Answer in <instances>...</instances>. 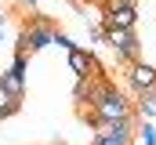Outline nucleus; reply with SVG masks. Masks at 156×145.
I'll return each instance as SVG.
<instances>
[{"mask_svg":"<svg viewBox=\"0 0 156 145\" xmlns=\"http://www.w3.org/2000/svg\"><path fill=\"white\" fill-rule=\"evenodd\" d=\"M51 44H58V47H62V51H73V47H76V44H73V40H69V36L62 33V29H55V40H51Z\"/></svg>","mask_w":156,"mask_h":145,"instance_id":"obj_12","label":"nucleus"},{"mask_svg":"<svg viewBox=\"0 0 156 145\" xmlns=\"http://www.w3.org/2000/svg\"><path fill=\"white\" fill-rule=\"evenodd\" d=\"M22 4H26V7H37V4H40V0H22Z\"/></svg>","mask_w":156,"mask_h":145,"instance_id":"obj_14","label":"nucleus"},{"mask_svg":"<svg viewBox=\"0 0 156 145\" xmlns=\"http://www.w3.org/2000/svg\"><path fill=\"white\" fill-rule=\"evenodd\" d=\"M11 72L26 80V72H29V55H18V51H15V62H11Z\"/></svg>","mask_w":156,"mask_h":145,"instance_id":"obj_10","label":"nucleus"},{"mask_svg":"<svg viewBox=\"0 0 156 145\" xmlns=\"http://www.w3.org/2000/svg\"><path fill=\"white\" fill-rule=\"evenodd\" d=\"M0 87H4L11 98H26V80H22V76H15L11 69L0 72Z\"/></svg>","mask_w":156,"mask_h":145,"instance_id":"obj_5","label":"nucleus"},{"mask_svg":"<svg viewBox=\"0 0 156 145\" xmlns=\"http://www.w3.org/2000/svg\"><path fill=\"white\" fill-rule=\"evenodd\" d=\"M91 80H94V76H91ZM91 80H76V87H73V102H76V105L87 102V94H91Z\"/></svg>","mask_w":156,"mask_h":145,"instance_id":"obj_9","label":"nucleus"},{"mask_svg":"<svg viewBox=\"0 0 156 145\" xmlns=\"http://www.w3.org/2000/svg\"><path fill=\"white\" fill-rule=\"evenodd\" d=\"M91 145H134V142H127V138H113V134H94V142Z\"/></svg>","mask_w":156,"mask_h":145,"instance_id":"obj_11","label":"nucleus"},{"mask_svg":"<svg viewBox=\"0 0 156 145\" xmlns=\"http://www.w3.org/2000/svg\"><path fill=\"white\" fill-rule=\"evenodd\" d=\"M55 22L51 18H44V15H33L26 26H22V33H18V40H15V51L18 55H37V51H44V47H51V40H55Z\"/></svg>","mask_w":156,"mask_h":145,"instance_id":"obj_1","label":"nucleus"},{"mask_svg":"<svg viewBox=\"0 0 156 145\" xmlns=\"http://www.w3.org/2000/svg\"><path fill=\"white\" fill-rule=\"evenodd\" d=\"M91 40H94V44H105V29H102V26H94V29H91Z\"/></svg>","mask_w":156,"mask_h":145,"instance_id":"obj_13","label":"nucleus"},{"mask_svg":"<svg viewBox=\"0 0 156 145\" xmlns=\"http://www.w3.org/2000/svg\"><path fill=\"white\" fill-rule=\"evenodd\" d=\"M134 138H138L142 145H156V127L149 123V120H145V123H138V127H134Z\"/></svg>","mask_w":156,"mask_h":145,"instance_id":"obj_8","label":"nucleus"},{"mask_svg":"<svg viewBox=\"0 0 156 145\" xmlns=\"http://www.w3.org/2000/svg\"><path fill=\"white\" fill-rule=\"evenodd\" d=\"M123 69H127V91H131L134 98L156 87V65H149L145 58H134V62H127Z\"/></svg>","mask_w":156,"mask_h":145,"instance_id":"obj_3","label":"nucleus"},{"mask_svg":"<svg viewBox=\"0 0 156 145\" xmlns=\"http://www.w3.org/2000/svg\"><path fill=\"white\" fill-rule=\"evenodd\" d=\"M22 109V98H11L4 87H0V120H7V116H15Z\"/></svg>","mask_w":156,"mask_h":145,"instance_id":"obj_7","label":"nucleus"},{"mask_svg":"<svg viewBox=\"0 0 156 145\" xmlns=\"http://www.w3.org/2000/svg\"><path fill=\"white\" fill-rule=\"evenodd\" d=\"M134 26H138L134 0H127V4H120V7H113V11L102 15V29H134Z\"/></svg>","mask_w":156,"mask_h":145,"instance_id":"obj_4","label":"nucleus"},{"mask_svg":"<svg viewBox=\"0 0 156 145\" xmlns=\"http://www.w3.org/2000/svg\"><path fill=\"white\" fill-rule=\"evenodd\" d=\"M0 36H4V11H0Z\"/></svg>","mask_w":156,"mask_h":145,"instance_id":"obj_15","label":"nucleus"},{"mask_svg":"<svg viewBox=\"0 0 156 145\" xmlns=\"http://www.w3.org/2000/svg\"><path fill=\"white\" fill-rule=\"evenodd\" d=\"M105 44L116 51V62H120V65L142 58V40H138L134 29H105Z\"/></svg>","mask_w":156,"mask_h":145,"instance_id":"obj_2","label":"nucleus"},{"mask_svg":"<svg viewBox=\"0 0 156 145\" xmlns=\"http://www.w3.org/2000/svg\"><path fill=\"white\" fill-rule=\"evenodd\" d=\"M134 112H138V116H145V120H156V87H153V91H145V94H138Z\"/></svg>","mask_w":156,"mask_h":145,"instance_id":"obj_6","label":"nucleus"}]
</instances>
